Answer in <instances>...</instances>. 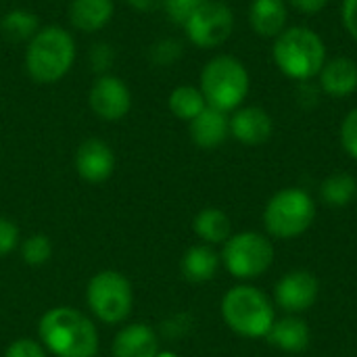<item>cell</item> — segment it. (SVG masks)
Instances as JSON below:
<instances>
[{"mask_svg":"<svg viewBox=\"0 0 357 357\" xmlns=\"http://www.w3.org/2000/svg\"><path fill=\"white\" fill-rule=\"evenodd\" d=\"M38 337L54 357H96L100 349L94 320L69 305L50 307L38 322Z\"/></svg>","mask_w":357,"mask_h":357,"instance_id":"obj_1","label":"cell"},{"mask_svg":"<svg viewBox=\"0 0 357 357\" xmlns=\"http://www.w3.org/2000/svg\"><path fill=\"white\" fill-rule=\"evenodd\" d=\"M77 48L71 31L63 25H44L25 46V71L40 86L61 82L75 63Z\"/></svg>","mask_w":357,"mask_h":357,"instance_id":"obj_2","label":"cell"},{"mask_svg":"<svg viewBox=\"0 0 357 357\" xmlns=\"http://www.w3.org/2000/svg\"><path fill=\"white\" fill-rule=\"evenodd\" d=\"M272 59L284 77L293 82H312L328 61V54L318 31L293 25L274 38Z\"/></svg>","mask_w":357,"mask_h":357,"instance_id":"obj_3","label":"cell"},{"mask_svg":"<svg viewBox=\"0 0 357 357\" xmlns=\"http://www.w3.org/2000/svg\"><path fill=\"white\" fill-rule=\"evenodd\" d=\"M199 88L207 100V107L234 113L249 96L251 75L245 63L234 54H215L203 65Z\"/></svg>","mask_w":357,"mask_h":357,"instance_id":"obj_4","label":"cell"},{"mask_svg":"<svg viewBox=\"0 0 357 357\" xmlns=\"http://www.w3.org/2000/svg\"><path fill=\"white\" fill-rule=\"evenodd\" d=\"M222 318L238 337L264 339L276 322V307L257 287L236 284L222 299Z\"/></svg>","mask_w":357,"mask_h":357,"instance_id":"obj_5","label":"cell"},{"mask_svg":"<svg viewBox=\"0 0 357 357\" xmlns=\"http://www.w3.org/2000/svg\"><path fill=\"white\" fill-rule=\"evenodd\" d=\"M316 220V203L303 188H282L264 209V226L270 236L289 241L305 234Z\"/></svg>","mask_w":357,"mask_h":357,"instance_id":"obj_6","label":"cell"},{"mask_svg":"<svg viewBox=\"0 0 357 357\" xmlns=\"http://www.w3.org/2000/svg\"><path fill=\"white\" fill-rule=\"evenodd\" d=\"M86 303L98 322L107 326L123 324L134 307V287L126 274L100 270L88 280Z\"/></svg>","mask_w":357,"mask_h":357,"instance_id":"obj_7","label":"cell"},{"mask_svg":"<svg viewBox=\"0 0 357 357\" xmlns=\"http://www.w3.org/2000/svg\"><path fill=\"white\" fill-rule=\"evenodd\" d=\"M224 268L238 280H255L264 276L276 257L274 245L266 234L247 230L232 234L220 253Z\"/></svg>","mask_w":357,"mask_h":357,"instance_id":"obj_8","label":"cell"},{"mask_svg":"<svg viewBox=\"0 0 357 357\" xmlns=\"http://www.w3.org/2000/svg\"><path fill=\"white\" fill-rule=\"evenodd\" d=\"M182 27L188 42L197 48H218L234 31V13L222 0H205Z\"/></svg>","mask_w":357,"mask_h":357,"instance_id":"obj_9","label":"cell"},{"mask_svg":"<svg viewBox=\"0 0 357 357\" xmlns=\"http://www.w3.org/2000/svg\"><path fill=\"white\" fill-rule=\"evenodd\" d=\"M88 105L98 119L119 121L132 109V92L119 75H96L88 92Z\"/></svg>","mask_w":357,"mask_h":357,"instance_id":"obj_10","label":"cell"},{"mask_svg":"<svg viewBox=\"0 0 357 357\" xmlns=\"http://www.w3.org/2000/svg\"><path fill=\"white\" fill-rule=\"evenodd\" d=\"M320 295V282L310 270H291L274 287L276 305L291 314L299 316L314 307Z\"/></svg>","mask_w":357,"mask_h":357,"instance_id":"obj_11","label":"cell"},{"mask_svg":"<svg viewBox=\"0 0 357 357\" xmlns=\"http://www.w3.org/2000/svg\"><path fill=\"white\" fill-rule=\"evenodd\" d=\"M117 167L113 149L100 138L84 140L75 151V172L88 184L107 182Z\"/></svg>","mask_w":357,"mask_h":357,"instance_id":"obj_12","label":"cell"},{"mask_svg":"<svg viewBox=\"0 0 357 357\" xmlns=\"http://www.w3.org/2000/svg\"><path fill=\"white\" fill-rule=\"evenodd\" d=\"M274 119L272 115L255 105L238 107L230 115V136L245 146H259L272 138Z\"/></svg>","mask_w":357,"mask_h":357,"instance_id":"obj_13","label":"cell"},{"mask_svg":"<svg viewBox=\"0 0 357 357\" xmlns=\"http://www.w3.org/2000/svg\"><path fill=\"white\" fill-rule=\"evenodd\" d=\"M159 337L144 322H132L117 331L111 343V357H155Z\"/></svg>","mask_w":357,"mask_h":357,"instance_id":"obj_14","label":"cell"},{"mask_svg":"<svg viewBox=\"0 0 357 357\" xmlns=\"http://www.w3.org/2000/svg\"><path fill=\"white\" fill-rule=\"evenodd\" d=\"M318 86L333 98H347L357 90V63L351 56H333L318 73Z\"/></svg>","mask_w":357,"mask_h":357,"instance_id":"obj_15","label":"cell"},{"mask_svg":"<svg viewBox=\"0 0 357 357\" xmlns=\"http://www.w3.org/2000/svg\"><path fill=\"white\" fill-rule=\"evenodd\" d=\"M190 140L205 151H213L226 142L230 136V117L224 111L213 107H205L190 123H188Z\"/></svg>","mask_w":357,"mask_h":357,"instance_id":"obj_16","label":"cell"},{"mask_svg":"<svg viewBox=\"0 0 357 357\" xmlns=\"http://www.w3.org/2000/svg\"><path fill=\"white\" fill-rule=\"evenodd\" d=\"M67 15H69V23L73 29L82 33H96L111 23L115 15V2L113 0H71Z\"/></svg>","mask_w":357,"mask_h":357,"instance_id":"obj_17","label":"cell"},{"mask_svg":"<svg viewBox=\"0 0 357 357\" xmlns=\"http://www.w3.org/2000/svg\"><path fill=\"white\" fill-rule=\"evenodd\" d=\"M289 4L287 0H251L249 25L261 38H276L287 29Z\"/></svg>","mask_w":357,"mask_h":357,"instance_id":"obj_18","label":"cell"},{"mask_svg":"<svg viewBox=\"0 0 357 357\" xmlns=\"http://www.w3.org/2000/svg\"><path fill=\"white\" fill-rule=\"evenodd\" d=\"M266 339L270 341V345H274L276 349L284 354H301L310 347L312 331H310V324L301 316L289 314L274 322Z\"/></svg>","mask_w":357,"mask_h":357,"instance_id":"obj_19","label":"cell"},{"mask_svg":"<svg viewBox=\"0 0 357 357\" xmlns=\"http://www.w3.org/2000/svg\"><path fill=\"white\" fill-rule=\"evenodd\" d=\"M220 266H222L220 253L211 245L201 243V245H192L186 249L180 261V272L188 282L201 284V282L213 280Z\"/></svg>","mask_w":357,"mask_h":357,"instance_id":"obj_20","label":"cell"},{"mask_svg":"<svg viewBox=\"0 0 357 357\" xmlns=\"http://www.w3.org/2000/svg\"><path fill=\"white\" fill-rule=\"evenodd\" d=\"M192 230L205 245H211V247L213 245H224L232 236L230 218L218 207L201 209L192 220Z\"/></svg>","mask_w":357,"mask_h":357,"instance_id":"obj_21","label":"cell"},{"mask_svg":"<svg viewBox=\"0 0 357 357\" xmlns=\"http://www.w3.org/2000/svg\"><path fill=\"white\" fill-rule=\"evenodd\" d=\"M167 107H169L174 117H178L180 121H188L190 123L207 107V100H205V96H203L199 86L182 84V86H176L169 92Z\"/></svg>","mask_w":357,"mask_h":357,"instance_id":"obj_22","label":"cell"},{"mask_svg":"<svg viewBox=\"0 0 357 357\" xmlns=\"http://www.w3.org/2000/svg\"><path fill=\"white\" fill-rule=\"evenodd\" d=\"M38 29V17L27 8H10L0 19V33L8 42H29Z\"/></svg>","mask_w":357,"mask_h":357,"instance_id":"obj_23","label":"cell"},{"mask_svg":"<svg viewBox=\"0 0 357 357\" xmlns=\"http://www.w3.org/2000/svg\"><path fill=\"white\" fill-rule=\"evenodd\" d=\"M320 197L326 205L347 207L357 197V180L349 172H335L320 184Z\"/></svg>","mask_w":357,"mask_h":357,"instance_id":"obj_24","label":"cell"},{"mask_svg":"<svg viewBox=\"0 0 357 357\" xmlns=\"http://www.w3.org/2000/svg\"><path fill=\"white\" fill-rule=\"evenodd\" d=\"M19 253H21V259L31 266V268H38V266H44L50 261L52 257V241L50 236L38 232V234H29L27 238L21 241L19 245Z\"/></svg>","mask_w":357,"mask_h":357,"instance_id":"obj_25","label":"cell"},{"mask_svg":"<svg viewBox=\"0 0 357 357\" xmlns=\"http://www.w3.org/2000/svg\"><path fill=\"white\" fill-rule=\"evenodd\" d=\"M184 56V44L178 38H161L149 46V61L155 67H172Z\"/></svg>","mask_w":357,"mask_h":357,"instance_id":"obj_26","label":"cell"},{"mask_svg":"<svg viewBox=\"0 0 357 357\" xmlns=\"http://www.w3.org/2000/svg\"><path fill=\"white\" fill-rule=\"evenodd\" d=\"M117 59V52L115 48L109 44V42H94L90 46V52H88V63H90V69L96 73V75H105L111 71L113 63Z\"/></svg>","mask_w":357,"mask_h":357,"instance_id":"obj_27","label":"cell"},{"mask_svg":"<svg viewBox=\"0 0 357 357\" xmlns=\"http://www.w3.org/2000/svg\"><path fill=\"white\" fill-rule=\"evenodd\" d=\"M205 0H163V10L167 19L176 25H184L186 19L203 4Z\"/></svg>","mask_w":357,"mask_h":357,"instance_id":"obj_28","label":"cell"},{"mask_svg":"<svg viewBox=\"0 0 357 357\" xmlns=\"http://www.w3.org/2000/svg\"><path fill=\"white\" fill-rule=\"evenodd\" d=\"M339 136H341L343 151L357 161V107L343 117Z\"/></svg>","mask_w":357,"mask_h":357,"instance_id":"obj_29","label":"cell"},{"mask_svg":"<svg viewBox=\"0 0 357 357\" xmlns=\"http://www.w3.org/2000/svg\"><path fill=\"white\" fill-rule=\"evenodd\" d=\"M19 245H21L19 226L10 218L0 215V257L10 255L15 249H19Z\"/></svg>","mask_w":357,"mask_h":357,"instance_id":"obj_30","label":"cell"},{"mask_svg":"<svg viewBox=\"0 0 357 357\" xmlns=\"http://www.w3.org/2000/svg\"><path fill=\"white\" fill-rule=\"evenodd\" d=\"M4 357H48V351L44 349V345L40 341L21 337L6 347Z\"/></svg>","mask_w":357,"mask_h":357,"instance_id":"obj_31","label":"cell"},{"mask_svg":"<svg viewBox=\"0 0 357 357\" xmlns=\"http://www.w3.org/2000/svg\"><path fill=\"white\" fill-rule=\"evenodd\" d=\"M341 23H343L345 31L357 42V0L341 2Z\"/></svg>","mask_w":357,"mask_h":357,"instance_id":"obj_32","label":"cell"},{"mask_svg":"<svg viewBox=\"0 0 357 357\" xmlns=\"http://www.w3.org/2000/svg\"><path fill=\"white\" fill-rule=\"evenodd\" d=\"M331 0H287L289 6H293L295 10L303 13V15H318L320 10L326 8Z\"/></svg>","mask_w":357,"mask_h":357,"instance_id":"obj_33","label":"cell"},{"mask_svg":"<svg viewBox=\"0 0 357 357\" xmlns=\"http://www.w3.org/2000/svg\"><path fill=\"white\" fill-rule=\"evenodd\" d=\"M130 8L138 13H153L163 6V0H126Z\"/></svg>","mask_w":357,"mask_h":357,"instance_id":"obj_34","label":"cell"},{"mask_svg":"<svg viewBox=\"0 0 357 357\" xmlns=\"http://www.w3.org/2000/svg\"><path fill=\"white\" fill-rule=\"evenodd\" d=\"M155 357H178L174 351H159Z\"/></svg>","mask_w":357,"mask_h":357,"instance_id":"obj_35","label":"cell"}]
</instances>
